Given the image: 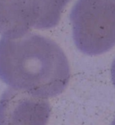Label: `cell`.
<instances>
[{"instance_id":"1","label":"cell","mask_w":115,"mask_h":125,"mask_svg":"<svg viewBox=\"0 0 115 125\" xmlns=\"http://www.w3.org/2000/svg\"><path fill=\"white\" fill-rule=\"evenodd\" d=\"M69 78L66 56L53 40L29 32L0 40V79L10 87L54 98L64 91Z\"/></svg>"},{"instance_id":"2","label":"cell","mask_w":115,"mask_h":125,"mask_svg":"<svg viewBox=\"0 0 115 125\" xmlns=\"http://www.w3.org/2000/svg\"><path fill=\"white\" fill-rule=\"evenodd\" d=\"M75 45L88 55L115 46V0H78L70 13Z\"/></svg>"},{"instance_id":"3","label":"cell","mask_w":115,"mask_h":125,"mask_svg":"<svg viewBox=\"0 0 115 125\" xmlns=\"http://www.w3.org/2000/svg\"><path fill=\"white\" fill-rule=\"evenodd\" d=\"M70 0H0V34L15 37L56 26Z\"/></svg>"},{"instance_id":"4","label":"cell","mask_w":115,"mask_h":125,"mask_svg":"<svg viewBox=\"0 0 115 125\" xmlns=\"http://www.w3.org/2000/svg\"><path fill=\"white\" fill-rule=\"evenodd\" d=\"M50 113L46 98L22 90L10 87L0 98V124H46Z\"/></svg>"},{"instance_id":"5","label":"cell","mask_w":115,"mask_h":125,"mask_svg":"<svg viewBox=\"0 0 115 125\" xmlns=\"http://www.w3.org/2000/svg\"><path fill=\"white\" fill-rule=\"evenodd\" d=\"M111 79H112L113 83L115 87V59L112 64V66H111Z\"/></svg>"},{"instance_id":"6","label":"cell","mask_w":115,"mask_h":125,"mask_svg":"<svg viewBox=\"0 0 115 125\" xmlns=\"http://www.w3.org/2000/svg\"><path fill=\"white\" fill-rule=\"evenodd\" d=\"M114 124H115V121H114Z\"/></svg>"}]
</instances>
